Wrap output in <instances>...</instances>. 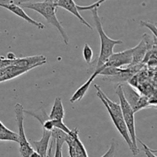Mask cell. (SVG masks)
<instances>
[{
  "label": "cell",
  "instance_id": "1",
  "mask_svg": "<svg viewBox=\"0 0 157 157\" xmlns=\"http://www.w3.org/2000/svg\"><path fill=\"white\" fill-rule=\"evenodd\" d=\"M21 7L33 10L42 15L45 18L48 23L56 28L57 30L61 34L63 41L65 43V44L67 45L69 44L68 35H67L65 29L61 25V21L57 18L56 12L58 8L55 6L54 1H52V0H47V1L44 0V1L41 2L39 1L35 2L26 3V4L21 5Z\"/></svg>",
  "mask_w": 157,
  "mask_h": 157
},
{
  "label": "cell",
  "instance_id": "2",
  "mask_svg": "<svg viewBox=\"0 0 157 157\" xmlns=\"http://www.w3.org/2000/svg\"><path fill=\"white\" fill-rule=\"evenodd\" d=\"M98 9H91L92 15H93V19L94 21L96 29L98 32V35L100 37V41H101V50H100V55L98 57V62H97L96 69H99L105 64L110 55L113 53V48L114 46L117 44H123V41L117 39H112L104 32L102 25V21L101 18L98 15Z\"/></svg>",
  "mask_w": 157,
  "mask_h": 157
},
{
  "label": "cell",
  "instance_id": "3",
  "mask_svg": "<svg viewBox=\"0 0 157 157\" xmlns=\"http://www.w3.org/2000/svg\"><path fill=\"white\" fill-rule=\"evenodd\" d=\"M116 93L119 98L120 106H121L123 118H124V121L125 122L126 126H127V130H128L133 147H134L135 150L139 153L140 150L137 147V137H136V127H135V113L131 106L129 104V103L127 102L125 97H124L121 84L116 87Z\"/></svg>",
  "mask_w": 157,
  "mask_h": 157
},
{
  "label": "cell",
  "instance_id": "4",
  "mask_svg": "<svg viewBox=\"0 0 157 157\" xmlns=\"http://www.w3.org/2000/svg\"><path fill=\"white\" fill-rule=\"evenodd\" d=\"M15 114V121L18 128V144H19V153L21 157H29L35 150L26 137L24 127L25 109L21 104H16L14 107Z\"/></svg>",
  "mask_w": 157,
  "mask_h": 157
},
{
  "label": "cell",
  "instance_id": "5",
  "mask_svg": "<svg viewBox=\"0 0 157 157\" xmlns=\"http://www.w3.org/2000/svg\"><path fill=\"white\" fill-rule=\"evenodd\" d=\"M122 89L126 100L131 106L134 113L142 109L147 108L150 105L148 98L147 97H141L130 85L122 84Z\"/></svg>",
  "mask_w": 157,
  "mask_h": 157
},
{
  "label": "cell",
  "instance_id": "6",
  "mask_svg": "<svg viewBox=\"0 0 157 157\" xmlns=\"http://www.w3.org/2000/svg\"><path fill=\"white\" fill-rule=\"evenodd\" d=\"M132 60H133V49L130 48L124 52L113 53L101 67L119 68L124 65L130 66L132 64Z\"/></svg>",
  "mask_w": 157,
  "mask_h": 157
},
{
  "label": "cell",
  "instance_id": "7",
  "mask_svg": "<svg viewBox=\"0 0 157 157\" xmlns=\"http://www.w3.org/2000/svg\"><path fill=\"white\" fill-rule=\"evenodd\" d=\"M0 7L7 9L9 12H12V13L15 14V15L18 16L19 18H22L23 20L26 21L27 22L30 23L32 25L37 27L38 29H44V28H45V26H44V25L43 24V23L35 21L33 18H31V17L25 12L23 8H21L20 6L15 4L14 2H11L10 0H0Z\"/></svg>",
  "mask_w": 157,
  "mask_h": 157
},
{
  "label": "cell",
  "instance_id": "8",
  "mask_svg": "<svg viewBox=\"0 0 157 157\" xmlns=\"http://www.w3.org/2000/svg\"><path fill=\"white\" fill-rule=\"evenodd\" d=\"M54 2H55V6L57 8H61V9H64L65 10H67V12H69L72 15H75L79 20L80 22L82 23L84 25H85L86 27L90 29V30H93V27L80 14L79 10L78 9V5L75 3V2L74 0H55Z\"/></svg>",
  "mask_w": 157,
  "mask_h": 157
},
{
  "label": "cell",
  "instance_id": "9",
  "mask_svg": "<svg viewBox=\"0 0 157 157\" xmlns=\"http://www.w3.org/2000/svg\"><path fill=\"white\" fill-rule=\"evenodd\" d=\"M52 131L43 130V134L41 140L38 141H32L31 145L33 149L36 151L41 157H46L48 150L50 141L52 139Z\"/></svg>",
  "mask_w": 157,
  "mask_h": 157
},
{
  "label": "cell",
  "instance_id": "10",
  "mask_svg": "<svg viewBox=\"0 0 157 157\" xmlns=\"http://www.w3.org/2000/svg\"><path fill=\"white\" fill-rule=\"evenodd\" d=\"M102 70L103 69L101 68H101L95 70V71L94 72L93 75L88 78V80H87L84 84H82V85H81V87H80L79 88H78V90L74 93V94L72 95L71 98H70V102L71 103V104H74V103L77 102V101H81V100H82V98L85 96L87 90H88L89 88H90V84H92L94 80L98 75H100V74H101V72L102 71Z\"/></svg>",
  "mask_w": 157,
  "mask_h": 157
},
{
  "label": "cell",
  "instance_id": "11",
  "mask_svg": "<svg viewBox=\"0 0 157 157\" xmlns=\"http://www.w3.org/2000/svg\"><path fill=\"white\" fill-rule=\"evenodd\" d=\"M79 130L78 128H75L74 130H71V133H69V136L73 139L74 144H75V153L76 157H88L87 150H86L84 145L79 138Z\"/></svg>",
  "mask_w": 157,
  "mask_h": 157
},
{
  "label": "cell",
  "instance_id": "12",
  "mask_svg": "<svg viewBox=\"0 0 157 157\" xmlns=\"http://www.w3.org/2000/svg\"><path fill=\"white\" fill-rule=\"evenodd\" d=\"M65 115V110L64 108L62 101L61 98H56L52 106L48 118L50 120H57V121H63Z\"/></svg>",
  "mask_w": 157,
  "mask_h": 157
},
{
  "label": "cell",
  "instance_id": "13",
  "mask_svg": "<svg viewBox=\"0 0 157 157\" xmlns=\"http://www.w3.org/2000/svg\"><path fill=\"white\" fill-rule=\"evenodd\" d=\"M0 141H11L18 142V135L6 127L0 121Z\"/></svg>",
  "mask_w": 157,
  "mask_h": 157
},
{
  "label": "cell",
  "instance_id": "14",
  "mask_svg": "<svg viewBox=\"0 0 157 157\" xmlns=\"http://www.w3.org/2000/svg\"><path fill=\"white\" fill-rule=\"evenodd\" d=\"M94 52L88 44L86 43L83 48V58L87 64H90L93 60Z\"/></svg>",
  "mask_w": 157,
  "mask_h": 157
},
{
  "label": "cell",
  "instance_id": "15",
  "mask_svg": "<svg viewBox=\"0 0 157 157\" xmlns=\"http://www.w3.org/2000/svg\"><path fill=\"white\" fill-rule=\"evenodd\" d=\"M106 1H107V0H98L96 2L93 3V4L91 5H89V6H78V9L80 12V11L91 10V9H95V8L98 9V8L101 6V5Z\"/></svg>",
  "mask_w": 157,
  "mask_h": 157
},
{
  "label": "cell",
  "instance_id": "16",
  "mask_svg": "<svg viewBox=\"0 0 157 157\" xmlns=\"http://www.w3.org/2000/svg\"><path fill=\"white\" fill-rule=\"evenodd\" d=\"M140 25L142 27H146L147 29H150L151 31V32H153V35H154V39L156 40L157 38V31H156V25L154 23H152L150 21H140Z\"/></svg>",
  "mask_w": 157,
  "mask_h": 157
},
{
  "label": "cell",
  "instance_id": "17",
  "mask_svg": "<svg viewBox=\"0 0 157 157\" xmlns=\"http://www.w3.org/2000/svg\"><path fill=\"white\" fill-rule=\"evenodd\" d=\"M139 142H140L141 145L143 146V151L144 152V153L146 154V156L147 157H157L156 155V150H153L150 148L147 145H146L144 142L140 140H138Z\"/></svg>",
  "mask_w": 157,
  "mask_h": 157
},
{
  "label": "cell",
  "instance_id": "18",
  "mask_svg": "<svg viewBox=\"0 0 157 157\" xmlns=\"http://www.w3.org/2000/svg\"><path fill=\"white\" fill-rule=\"evenodd\" d=\"M115 153H116V143L114 140H113L110 144V148L101 157H114Z\"/></svg>",
  "mask_w": 157,
  "mask_h": 157
},
{
  "label": "cell",
  "instance_id": "19",
  "mask_svg": "<svg viewBox=\"0 0 157 157\" xmlns=\"http://www.w3.org/2000/svg\"><path fill=\"white\" fill-rule=\"evenodd\" d=\"M11 2H14L15 4L21 6V5L26 4V3L35 2H39V0H10Z\"/></svg>",
  "mask_w": 157,
  "mask_h": 157
},
{
  "label": "cell",
  "instance_id": "20",
  "mask_svg": "<svg viewBox=\"0 0 157 157\" xmlns=\"http://www.w3.org/2000/svg\"><path fill=\"white\" fill-rule=\"evenodd\" d=\"M45 1H47V0H45Z\"/></svg>",
  "mask_w": 157,
  "mask_h": 157
}]
</instances>
